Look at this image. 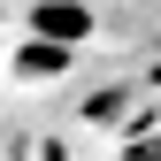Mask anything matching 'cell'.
Returning a JSON list of instances; mask_svg holds the SVG:
<instances>
[{
    "label": "cell",
    "mask_w": 161,
    "mask_h": 161,
    "mask_svg": "<svg viewBox=\"0 0 161 161\" xmlns=\"http://www.w3.org/2000/svg\"><path fill=\"white\" fill-rule=\"evenodd\" d=\"M31 31H38V38H62V46H77V38L92 31V8H85V0H38V8H31Z\"/></svg>",
    "instance_id": "6da1fadb"
},
{
    "label": "cell",
    "mask_w": 161,
    "mask_h": 161,
    "mask_svg": "<svg viewBox=\"0 0 161 161\" xmlns=\"http://www.w3.org/2000/svg\"><path fill=\"white\" fill-rule=\"evenodd\" d=\"M15 69H23V77H62V69H69V46H62V38H31Z\"/></svg>",
    "instance_id": "7a4b0ae2"
}]
</instances>
